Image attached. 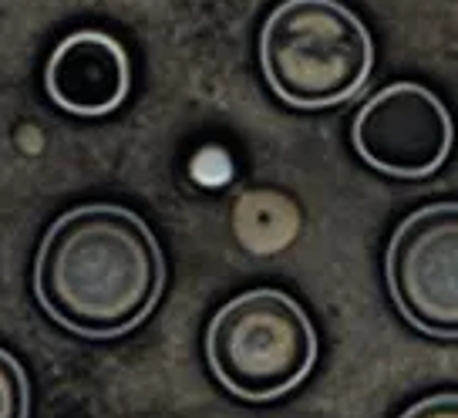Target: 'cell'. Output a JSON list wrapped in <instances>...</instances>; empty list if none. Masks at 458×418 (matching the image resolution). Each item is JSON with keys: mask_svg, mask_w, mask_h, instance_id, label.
Here are the masks:
<instances>
[{"mask_svg": "<svg viewBox=\"0 0 458 418\" xmlns=\"http://www.w3.org/2000/svg\"><path fill=\"white\" fill-rule=\"evenodd\" d=\"M165 287V260L142 217L91 202L57 217L34 260V297L72 334L108 341L139 328Z\"/></svg>", "mask_w": 458, "mask_h": 418, "instance_id": "1", "label": "cell"}, {"mask_svg": "<svg viewBox=\"0 0 458 418\" xmlns=\"http://www.w3.org/2000/svg\"><path fill=\"white\" fill-rule=\"evenodd\" d=\"M259 64L290 108H334L371 78V30L341 0H284L263 24Z\"/></svg>", "mask_w": 458, "mask_h": 418, "instance_id": "2", "label": "cell"}, {"mask_svg": "<svg viewBox=\"0 0 458 418\" xmlns=\"http://www.w3.org/2000/svg\"><path fill=\"white\" fill-rule=\"evenodd\" d=\"M206 358L219 385L243 402H273L314 371L317 331L284 290H246L216 311Z\"/></svg>", "mask_w": 458, "mask_h": 418, "instance_id": "3", "label": "cell"}, {"mask_svg": "<svg viewBox=\"0 0 458 418\" xmlns=\"http://www.w3.org/2000/svg\"><path fill=\"white\" fill-rule=\"evenodd\" d=\"M385 277L415 331L458 341V202H431L404 217L387 243Z\"/></svg>", "mask_w": 458, "mask_h": 418, "instance_id": "4", "label": "cell"}, {"mask_svg": "<svg viewBox=\"0 0 458 418\" xmlns=\"http://www.w3.org/2000/svg\"><path fill=\"white\" fill-rule=\"evenodd\" d=\"M351 139L360 159L377 173L425 179L452 156L455 125L448 108L425 85L394 81L360 108Z\"/></svg>", "mask_w": 458, "mask_h": 418, "instance_id": "5", "label": "cell"}, {"mask_svg": "<svg viewBox=\"0 0 458 418\" xmlns=\"http://www.w3.org/2000/svg\"><path fill=\"white\" fill-rule=\"evenodd\" d=\"M44 85L57 108L72 115H108L129 98V55L112 34L78 30L57 44L44 72Z\"/></svg>", "mask_w": 458, "mask_h": 418, "instance_id": "6", "label": "cell"}, {"mask_svg": "<svg viewBox=\"0 0 458 418\" xmlns=\"http://www.w3.org/2000/svg\"><path fill=\"white\" fill-rule=\"evenodd\" d=\"M0 418H30V385L24 364L0 347Z\"/></svg>", "mask_w": 458, "mask_h": 418, "instance_id": "7", "label": "cell"}, {"mask_svg": "<svg viewBox=\"0 0 458 418\" xmlns=\"http://www.w3.org/2000/svg\"><path fill=\"white\" fill-rule=\"evenodd\" d=\"M401 418H458V395L442 391V395H428L415 402Z\"/></svg>", "mask_w": 458, "mask_h": 418, "instance_id": "8", "label": "cell"}]
</instances>
